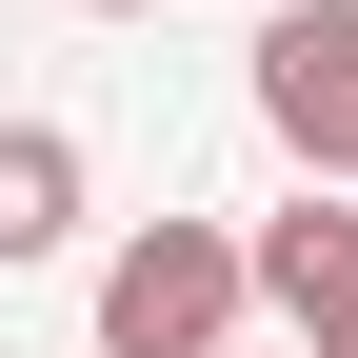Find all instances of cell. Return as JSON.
<instances>
[{
	"mask_svg": "<svg viewBox=\"0 0 358 358\" xmlns=\"http://www.w3.org/2000/svg\"><path fill=\"white\" fill-rule=\"evenodd\" d=\"M80 20H159V0H80Z\"/></svg>",
	"mask_w": 358,
	"mask_h": 358,
	"instance_id": "5b68a950",
	"label": "cell"
},
{
	"mask_svg": "<svg viewBox=\"0 0 358 358\" xmlns=\"http://www.w3.org/2000/svg\"><path fill=\"white\" fill-rule=\"evenodd\" d=\"M259 239V319L299 358H358V179H299L279 219H239Z\"/></svg>",
	"mask_w": 358,
	"mask_h": 358,
	"instance_id": "3957f363",
	"label": "cell"
},
{
	"mask_svg": "<svg viewBox=\"0 0 358 358\" xmlns=\"http://www.w3.org/2000/svg\"><path fill=\"white\" fill-rule=\"evenodd\" d=\"M80 199H100L80 120H0V279H20V259H60V239H80Z\"/></svg>",
	"mask_w": 358,
	"mask_h": 358,
	"instance_id": "277c9868",
	"label": "cell"
},
{
	"mask_svg": "<svg viewBox=\"0 0 358 358\" xmlns=\"http://www.w3.org/2000/svg\"><path fill=\"white\" fill-rule=\"evenodd\" d=\"M259 140L299 179H358V0H279L259 20Z\"/></svg>",
	"mask_w": 358,
	"mask_h": 358,
	"instance_id": "7a4b0ae2",
	"label": "cell"
},
{
	"mask_svg": "<svg viewBox=\"0 0 358 358\" xmlns=\"http://www.w3.org/2000/svg\"><path fill=\"white\" fill-rule=\"evenodd\" d=\"M219 358H299V338H219Z\"/></svg>",
	"mask_w": 358,
	"mask_h": 358,
	"instance_id": "8992f818",
	"label": "cell"
},
{
	"mask_svg": "<svg viewBox=\"0 0 358 358\" xmlns=\"http://www.w3.org/2000/svg\"><path fill=\"white\" fill-rule=\"evenodd\" d=\"M259 319V239L239 219H140L100 259V358H219Z\"/></svg>",
	"mask_w": 358,
	"mask_h": 358,
	"instance_id": "6da1fadb",
	"label": "cell"
}]
</instances>
